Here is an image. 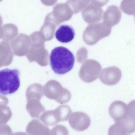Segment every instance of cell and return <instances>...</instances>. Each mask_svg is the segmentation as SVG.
Here are the masks:
<instances>
[{"label": "cell", "instance_id": "16", "mask_svg": "<svg viewBox=\"0 0 135 135\" xmlns=\"http://www.w3.org/2000/svg\"><path fill=\"white\" fill-rule=\"evenodd\" d=\"M41 3L44 5L51 6L54 5L57 0H40Z\"/></svg>", "mask_w": 135, "mask_h": 135}, {"label": "cell", "instance_id": "9", "mask_svg": "<svg viewBox=\"0 0 135 135\" xmlns=\"http://www.w3.org/2000/svg\"><path fill=\"white\" fill-rule=\"evenodd\" d=\"M75 33L74 29L71 26L67 25L61 26L55 33L56 38L62 43H67L74 39Z\"/></svg>", "mask_w": 135, "mask_h": 135}, {"label": "cell", "instance_id": "17", "mask_svg": "<svg viewBox=\"0 0 135 135\" xmlns=\"http://www.w3.org/2000/svg\"><path fill=\"white\" fill-rule=\"evenodd\" d=\"M134 20L135 21V14H134Z\"/></svg>", "mask_w": 135, "mask_h": 135}, {"label": "cell", "instance_id": "7", "mask_svg": "<svg viewBox=\"0 0 135 135\" xmlns=\"http://www.w3.org/2000/svg\"><path fill=\"white\" fill-rule=\"evenodd\" d=\"M127 106L125 103L120 100L114 101L110 104L109 113L115 122L127 116Z\"/></svg>", "mask_w": 135, "mask_h": 135}, {"label": "cell", "instance_id": "4", "mask_svg": "<svg viewBox=\"0 0 135 135\" xmlns=\"http://www.w3.org/2000/svg\"><path fill=\"white\" fill-rule=\"evenodd\" d=\"M69 122L73 129L81 131L86 129L89 127L91 120L89 116L85 113L77 112L73 113L70 115Z\"/></svg>", "mask_w": 135, "mask_h": 135}, {"label": "cell", "instance_id": "13", "mask_svg": "<svg viewBox=\"0 0 135 135\" xmlns=\"http://www.w3.org/2000/svg\"><path fill=\"white\" fill-rule=\"evenodd\" d=\"M111 126L108 129V135H127L125 130L118 122Z\"/></svg>", "mask_w": 135, "mask_h": 135}, {"label": "cell", "instance_id": "3", "mask_svg": "<svg viewBox=\"0 0 135 135\" xmlns=\"http://www.w3.org/2000/svg\"><path fill=\"white\" fill-rule=\"evenodd\" d=\"M73 14L72 9L66 2L56 4L53 7L52 11L46 17L53 22L61 23L69 20Z\"/></svg>", "mask_w": 135, "mask_h": 135}, {"label": "cell", "instance_id": "14", "mask_svg": "<svg viewBox=\"0 0 135 135\" xmlns=\"http://www.w3.org/2000/svg\"><path fill=\"white\" fill-rule=\"evenodd\" d=\"M127 114L128 116L135 119V100L131 101L127 105Z\"/></svg>", "mask_w": 135, "mask_h": 135}, {"label": "cell", "instance_id": "12", "mask_svg": "<svg viewBox=\"0 0 135 135\" xmlns=\"http://www.w3.org/2000/svg\"><path fill=\"white\" fill-rule=\"evenodd\" d=\"M120 8L126 14L133 15L135 13V0H123Z\"/></svg>", "mask_w": 135, "mask_h": 135}, {"label": "cell", "instance_id": "8", "mask_svg": "<svg viewBox=\"0 0 135 135\" xmlns=\"http://www.w3.org/2000/svg\"><path fill=\"white\" fill-rule=\"evenodd\" d=\"M108 69L106 73L101 76V80L103 83L107 85L116 84L121 78V71L119 68L115 66L110 67Z\"/></svg>", "mask_w": 135, "mask_h": 135}, {"label": "cell", "instance_id": "15", "mask_svg": "<svg viewBox=\"0 0 135 135\" xmlns=\"http://www.w3.org/2000/svg\"><path fill=\"white\" fill-rule=\"evenodd\" d=\"M109 0H90L91 3L98 6L102 7L105 5Z\"/></svg>", "mask_w": 135, "mask_h": 135}, {"label": "cell", "instance_id": "5", "mask_svg": "<svg viewBox=\"0 0 135 135\" xmlns=\"http://www.w3.org/2000/svg\"><path fill=\"white\" fill-rule=\"evenodd\" d=\"M103 12L101 7L91 4L88 5L82 12L84 20L88 23L98 22L100 20Z\"/></svg>", "mask_w": 135, "mask_h": 135}, {"label": "cell", "instance_id": "11", "mask_svg": "<svg viewBox=\"0 0 135 135\" xmlns=\"http://www.w3.org/2000/svg\"><path fill=\"white\" fill-rule=\"evenodd\" d=\"M117 122H119L121 124L127 135L132 133L135 132V119L127 116Z\"/></svg>", "mask_w": 135, "mask_h": 135}, {"label": "cell", "instance_id": "2", "mask_svg": "<svg viewBox=\"0 0 135 135\" xmlns=\"http://www.w3.org/2000/svg\"><path fill=\"white\" fill-rule=\"evenodd\" d=\"M20 72L18 69L6 68L0 71V93L3 95L11 94L20 87Z\"/></svg>", "mask_w": 135, "mask_h": 135}, {"label": "cell", "instance_id": "1", "mask_svg": "<svg viewBox=\"0 0 135 135\" xmlns=\"http://www.w3.org/2000/svg\"><path fill=\"white\" fill-rule=\"evenodd\" d=\"M50 64L52 70L57 74L63 75L73 68L75 57L68 49L63 46L55 47L50 56Z\"/></svg>", "mask_w": 135, "mask_h": 135}, {"label": "cell", "instance_id": "6", "mask_svg": "<svg viewBox=\"0 0 135 135\" xmlns=\"http://www.w3.org/2000/svg\"><path fill=\"white\" fill-rule=\"evenodd\" d=\"M121 13L117 6L112 5L108 6L103 13V21L107 25L113 26L118 23L121 17Z\"/></svg>", "mask_w": 135, "mask_h": 135}, {"label": "cell", "instance_id": "10", "mask_svg": "<svg viewBox=\"0 0 135 135\" xmlns=\"http://www.w3.org/2000/svg\"><path fill=\"white\" fill-rule=\"evenodd\" d=\"M90 1V0H68L66 2L74 14L84 9L89 5Z\"/></svg>", "mask_w": 135, "mask_h": 135}]
</instances>
